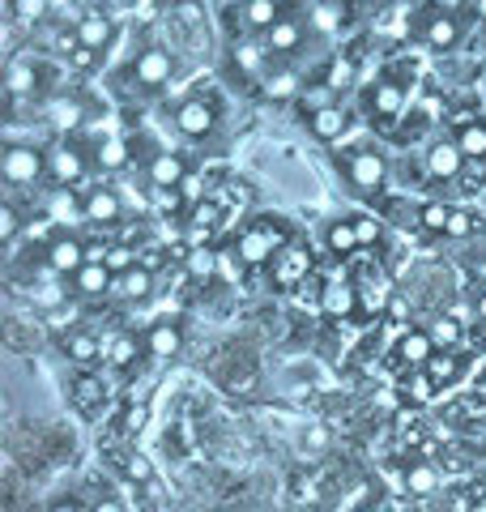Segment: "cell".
Wrapping results in <instances>:
<instances>
[{
  "label": "cell",
  "instance_id": "28",
  "mask_svg": "<svg viewBox=\"0 0 486 512\" xmlns=\"http://www.w3.org/2000/svg\"><path fill=\"white\" fill-rule=\"evenodd\" d=\"M278 22H282L278 0H248V5H243V26L248 30H273Z\"/></svg>",
  "mask_w": 486,
  "mask_h": 512
},
{
  "label": "cell",
  "instance_id": "41",
  "mask_svg": "<svg viewBox=\"0 0 486 512\" xmlns=\"http://www.w3.org/2000/svg\"><path fill=\"white\" fill-rule=\"evenodd\" d=\"M47 116H52L56 124H77L81 120V107L73 103V99H64V94H60V99H52V103H47Z\"/></svg>",
  "mask_w": 486,
  "mask_h": 512
},
{
  "label": "cell",
  "instance_id": "48",
  "mask_svg": "<svg viewBox=\"0 0 486 512\" xmlns=\"http://www.w3.org/2000/svg\"><path fill=\"white\" fill-rule=\"evenodd\" d=\"M350 222H354V231H359V244H363V248L380 239V222H376V218H367V214H363V218H350Z\"/></svg>",
  "mask_w": 486,
  "mask_h": 512
},
{
  "label": "cell",
  "instance_id": "21",
  "mask_svg": "<svg viewBox=\"0 0 486 512\" xmlns=\"http://www.w3.org/2000/svg\"><path fill=\"white\" fill-rule=\"evenodd\" d=\"M307 128H312V137L316 141H337L350 128V116H346V107H337V103H329V107H320V111H312L307 116Z\"/></svg>",
  "mask_w": 486,
  "mask_h": 512
},
{
  "label": "cell",
  "instance_id": "31",
  "mask_svg": "<svg viewBox=\"0 0 486 512\" xmlns=\"http://www.w3.org/2000/svg\"><path fill=\"white\" fill-rule=\"evenodd\" d=\"M94 167H99V171L128 167V146L120 137H99V141H94Z\"/></svg>",
  "mask_w": 486,
  "mask_h": 512
},
{
  "label": "cell",
  "instance_id": "37",
  "mask_svg": "<svg viewBox=\"0 0 486 512\" xmlns=\"http://www.w3.org/2000/svg\"><path fill=\"white\" fill-rule=\"evenodd\" d=\"M427 372H431L435 384H452V380H457V372H461V359L452 355V350H444V355H435L427 363Z\"/></svg>",
  "mask_w": 486,
  "mask_h": 512
},
{
  "label": "cell",
  "instance_id": "2",
  "mask_svg": "<svg viewBox=\"0 0 486 512\" xmlns=\"http://www.w3.org/2000/svg\"><path fill=\"white\" fill-rule=\"evenodd\" d=\"M0 167H5L9 188H26V184H39L47 175V154L35 146V141H9L5 154H0Z\"/></svg>",
  "mask_w": 486,
  "mask_h": 512
},
{
  "label": "cell",
  "instance_id": "53",
  "mask_svg": "<svg viewBox=\"0 0 486 512\" xmlns=\"http://www.w3.org/2000/svg\"><path fill=\"white\" fill-rule=\"evenodd\" d=\"M316 18H320L324 30H333V26H337V18H333V9H329V5H320V9H316Z\"/></svg>",
  "mask_w": 486,
  "mask_h": 512
},
{
  "label": "cell",
  "instance_id": "56",
  "mask_svg": "<svg viewBox=\"0 0 486 512\" xmlns=\"http://www.w3.org/2000/svg\"><path fill=\"white\" fill-rule=\"evenodd\" d=\"M474 13H478L482 22H486V0H474Z\"/></svg>",
  "mask_w": 486,
  "mask_h": 512
},
{
  "label": "cell",
  "instance_id": "26",
  "mask_svg": "<svg viewBox=\"0 0 486 512\" xmlns=\"http://www.w3.org/2000/svg\"><path fill=\"white\" fill-rule=\"evenodd\" d=\"M103 397H107V384L94 376V372H77V376H73V402L86 410V414H90V410H99V406H103Z\"/></svg>",
  "mask_w": 486,
  "mask_h": 512
},
{
  "label": "cell",
  "instance_id": "42",
  "mask_svg": "<svg viewBox=\"0 0 486 512\" xmlns=\"http://www.w3.org/2000/svg\"><path fill=\"white\" fill-rule=\"evenodd\" d=\"M184 265H188V274H192V278H201V282H205L209 274H214V252H209V248H192Z\"/></svg>",
  "mask_w": 486,
  "mask_h": 512
},
{
  "label": "cell",
  "instance_id": "17",
  "mask_svg": "<svg viewBox=\"0 0 486 512\" xmlns=\"http://www.w3.org/2000/svg\"><path fill=\"white\" fill-rule=\"evenodd\" d=\"M461 163H465V154H461L457 141L440 137V141H431V146H427V171L435 175V180H457Z\"/></svg>",
  "mask_w": 486,
  "mask_h": 512
},
{
  "label": "cell",
  "instance_id": "14",
  "mask_svg": "<svg viewBox=\"0 0 486 512\" xmlns=\"http://www.w3.org/2000/svg\"><path fill=\"white\" fill-rule=\"evenodd\" d=\"M124 218V205L116 197V188H90L86 192V222L90 227H116V222Z\"/></svg>",
  "mask_w": 486,
  "mask_h": 512
},
{
  "label": "cell",
  "instance_id": "43",
  "mask_svg": "<svg viewBox=\"0 0 486 512\" xmlns=\"http://www.w3.org/2000/svg\"><path fill=\"white\" fill-rule=\"evenodd\" d=\"M265 56H269L265 47H235V64H239V69H248V73L261 69Z\"/></svg>",
  "mask_w": 486,
  "mask_h": 512
},
{
  "label": "cell",
  "instance_id": "39",
  "mask_svg": "<svg viewBox=\"0 0 486 512\" xmlns=\"http://www.w3.org/2000/svg\"><path fill=\"white\" fill-rule=\"evenodd\" d=\"M448 218H452V210H448V205H440V201H427L423 210H418V222H423L427 231H435V235L448 231Z\"/></svg>",
  "mask_w": 486,
  "mask_h": 512
},
{
  "label": "cell",
  "instance_id": "30",
  "mask_svg": "<svg viewBox=\"0 0 486 512\" xmlns=\"http://www.w3.org/2000/svg\"><path fill=\"white\" fill-rule=\"evenodd\" d=\"M265 94L273 103H286V99H299L303 94V77L295 69H278V73H269L265 77Z\"/></svg>",
  "mask_w": 486,
  "mask_h": 512
},
{
  "label": "cell",
  "instance_id": "1",
  "mask_svg": "<svg viewBox=\"0 0 486 512\" xmlns=\"http://www.w3.org/2000/svg\"><path fill=\"white\" fill-rule=\"evenodd\" d=\"M286 248V227L282 218H256L248 231L235 239V261L243 265H265Z\"/></svg>",
  "mask_w": 486,
  "mask_h": 512
},
{
  "label": "cell",
  "instance_id": "11",
  "mask_svg": "<svg viewBox=\"0 0 486 512\" xmlns=\"http://www.w3.org/2000/svg\"><path fill=\"white\" fill-rule=\"evenodd\" d=\"M388 303H393V282H388L384 269L371 265L359 278V308H363V316H380Z\"/></svg>",
  "mask_w": 486,
  "mask_h": 512
},
{
  "label": "cell",
  "instance_id": "18",
  "mask_svg": "<svg viewBox=\"0 0 486 512\" xmlns=\"http://www.w3.org/2000/svg\"><path fill=\"white\" fill-rule=\"evenodd\" d=\"M307 269H312V256H307L303 248H282L278 256H273V282L278 286H303Z\"/></svg>",
  "mask_w": 486,
  "mask_h": 512
},
{
  "label": "cell",
  "instance_id": "34",
  "mask_svg": "<svg viewBox=\"0 0 486 512\" xmlns=\"http://www.w3.org/2000/svg\"><path fill=\"white\" fill-rule=\"evenodd\" d=\"M26 231V222H22V210H18V201L5 197L0 201V244H18V235Z\"/></svg>",
  "mask_w": 486,
  "mask_h": 512
},
{
  "label": "cell",
  "instance_id": "23",
  "mask_svg": "<svg viewBox=\"0 0 486 512\" xmlns=\"http://www.w3.org/2000/svg\"><path fill=\"white\" fill-rule=\"evenodd\" d=\"M111 286H116V274H111L107 265H86L81 274L73 278V295H81V299H99V295H107Z\"/></svg>",
  "mask_w": 486,
  "mask_h": 512
},
{
  "label": "cell",
  "instance_id": "13",
  "mask_svg": "<svg viewBox=\"0 0 486 512\" xmlns=\"http://www.w3.org/2000/svg\"><path fill=\"white\" fill-rule=\"evenodd\" d=\"M43 218H52L56 227H77V222H86V197H77L73 188H52Z\"/></svg>",
  "mask_w": 486,
  "mask_h": 512
},
{
  "label": "cell",
  "instance_id": "57",
  "mask_svg": "<svg viewBox=\"0 0 486 512\" xmlns=\"http://www.w3.org/2000/svg\"><path fill=\"white\" fill-rule=\"evenodd\" d=\"M52 512H77V508H69V504H56V508H52Z\"/></svg>",
  "mask_w": 486,
  "mask_h": 512
},
{
  "label": "cell",
  "instance_id": "35",
  "mask_svg": "<svg viewBox=\"0 0 486 512\" xmlns=\"http://www.w3.org/2000/svg\"><path fill=\"white\" fill-rule=\"evenodd\" d=\"M405 397H410V402H418V406H427V402H435V397H440V384H435L431 372L423 367V372H410V376H405Z\"/></svg>",
  "mask_w": 486,
  "mask_h": 512
},
{
  "label": "cell",
  "instance_id": "12",
  "mask_svg": "<svg viewBox=\"0 0 486 512\" xmlns=\"http://www.w3.org/2000/svg\"><path fill=\"white\" fill-rule=\"evenodd\" d=\"M180 346H184V325L180 320H171V316L154 320L150 333H145V350H150L154 359H175L180 355Z\"/></svg>",
  "mask_w": 486,
  "mask_h": 512
},
{
  "label": "cell",
  "instance_id": "55",
  "mask_svg": "<svg viewBox=\"0 0 486 512\" xmlns=\"http://www.w3.org/2000/svg\"><path fill=\"white\" fill-rule=\"evenodd\" d=\"M435 9H444V13H457V9H461V0H435Z\"/></svg>",
  "mask_w": 486,
  "mask_h": 512
},
{
  "label": "cell",
  "instance_id": "45",
  "mask_svg": "<svg viewBox=\"0 0 486 512\" xmlns=\"http://www.w3.org/2000/svg\"><path fill=\"white\" fill-rule=\"evenodd\" d=\"M448 239H465V235H474V218H469L465 210H452V218H448V231H444Z\"/></svg>",
  "mask_w": 486,
  "mask_h": 512
},
{
  "label": "cell",
  "instance_id": "16",
  "mask_svg": "<svg viewBox=\"0 0 486 512\" xmlns=\"http://www.w3.org/2000/svg\"><path fill=\"white\" fill-rule=\"evenodd\" d=\"M303 35H307V26H303L299 13H282V22L273 30H265V52L269 56H290L303 43Z\"/></svg>",
  "mask_w": 486,
  "mask_h": 512
},
{
  "label": "cell",
  "instance_id": "58",
  "mask_svg": "<svg viewBox=\"0 0 486 512\" xmlns=\"http://www.w3.org/2000/svg\"><path fill=\"white\" fill-rule=\"evenodd\" d=\"M359 512H376V508H359Z\"/></svg>",
  "mask_w": 486,
  "mask_h": 512
},
{
  "label": "cell",
  "instance_id": "38",
  "mask_svg": "<svg viewBox=\"0 0 486 512\" xmlns=\"http://www.w3.org/2000/svg\"><path fill=\"white\" fill-rule=\"evenodd\" d=\"M107 359L116 363V367H133V359H137V338H133V333H120V338H111Z\"/></svg>",
  "mask_w": 486,
  "mask_h": 512
},
{
  "label": "cell",
  "instance_id": "5",
  "mask_svg": "<svg viewBox=\"0 0 486 512\" xmlns=\"http://www.w3.org/2000/svg\"><path fill=\"white\" fill-rule=\"evenodd\" d=\"M43 261H47V269H52V274L77 278L81 269H86V244H81L77 235H69V231H56L52 244H47V252H43Z\"/></svg>",
  "mask_w": 486,
  "mask_h": 512
},
{
  "label": "cell",
  "instance_id": "44",
  "mask_svg": "<svg viewBox=\"0 0 486 512\" xmlns=\"http://www.w3.org/2000/svg\"><path fill=\"white\" fill-rule=\"evenodd\" d=\"M350 77H354V64H350V60H333L329 82H324V86H329V90L337 94V90H346V86H350Z\"/></svg>",
  "mask_w": 486,
  "mask_h": 512
},
{
  "label": "cell",
  "instance_id": "46",
  "mask_svg": "<svg viewBox=\"0 0 486 512\" xmlns=\"http://www.w3.org/2000/svg\"><path fill=\"white\" fill-rule=\"evenodd\" d=\"M30 303H39V308H60L64 291H56V286H30Z\"/></svg>",
  "mask_w": 486,
  "mask_h": 512
},
{
  "label": "cell",
  "instance_id": "51",
  "mask_svg": "<svg viewBox=\"0 0 486 512\" xmlns=\"http://www.w3.org/2000/svg\"><path fill=\"white\" fill-rule=\"evenodd\" d=\"M145 423H150V406H145V402L124 414V431H141Z\"/></svg>",
  "mask_w": 486,
  "mask_h": 512
},
{
  "label": "cell",
  "instance_id": "49",
  "mask_svg": "<svg viewBox=\"0 0 486 512\" xmlns=\"http://www.w3.org/2000/svg\"><path fill=\"white\" fill-rule=\"evenodd\" d=\"M303 448H312V453H320V448H329V427H307L303 431Z\"/></svg>",
  "mask_w": 486,
  "mask_h": 512
},
{
  "label": "cell",
  "instance_id": "32",
  "mask_svg": "<svg viewBox=\"0 0 486 512\" xmlns=\"http://www.w3.org/2000/svg\"><path fill=\"white\" fill-rule=\"evenodd\" d=\"M64 355H69L73 363H81V367H90L99 355H107V350L99 346L94 333H69V338H64Z\"/></svg>",
  "mask_w": 486,
  "mask_h": 512
},
{
  "label": "cell",
  "instance_id": "8",
  "mask_svg": "<svg viewBox=\"0 0 486 512\" xmlns=\"http://www.w3.org/2000/svg\"><path fill=\"white\" fill-rule=\"evenodd\" d=\"M150 184L158 188V192H171V188H184V180H188V158L180 154V150H158L154 158H150Z\"/></svg>",
  "mask_w": 486,
  "mask_h": 512
},
{
  "label": "cell",
  "instance_id": "50",
  "mask_svg": "<svg viewBox=\"0 0 486 512\" xmlns=\"http://www.w3.org/2000/svg\"><path fill=\"white\" fill-rule=\"evenodd\" d=\"M128 474H133L137 478V483H150V478H154V466H150V457H128Z\"/></svg>",
  "mask_w": 486,
  "mask_h": 512
},
{
  "label": "cell",
  "instance_id": "6",
  "mask_svg": "<svg viewBox=\"0 0 486 512\" xmlns=\"http://www.w3.org/2000/svg\"><path fill=\"white\" fill-rule=\"evenodd\" d=\"M171 120L188 141H205L218 128V107L205 103V99H184V103H175Z\"/></svg>",
  "mask_w": 486,
  "mask_h": 512
},
{
  "label": "cell",
  "instance_id": "22",
  "mask_svg": "<svg viewBox=\"0 0 486 512\" xmlns=\"http://www.w3.org/2000/svg\"><path fill=\"white\" fill-rule=\"evenodd\" d=\"M111 35H116V30H111V18L99 13V9H90L86 18H81V26H77V43L86 47V52H103V47L111 43Z\"/></svg>",
  "mask_w": 486,
  "mask_h": 512
},
{
  "label": "cell",
  "instance_id": "54",
  "mask_svg": "<svg viewBox=\"0 0 486 512\" xmlns=\"http://www.w3.org/2000/svg\"><path fill=\"white\" fill-rule=\"evenodd\" d=\"M474 316H478L482 325H486V286H482V291L474 295Z\"/></svg>",
  "mask_w": 486,
  "mask_h": 512
},
{
  "label": "cell",
  "instance_id": "3",
  "mask_svg": "<svg viewBox=\"0 0 486 512\" xmlns=\"http://www.w3.org/2000/svg\"><path fill=\"white\" fill-rule=\"evenodd\" d=\"M90 175V158L81 154L77 141H60V146L47 150V180L56 188H77Z\"/></svg>",
  "mask_w": 486,
  "mask_h": 512
},
{
  "label": "cell",
  "instance_id": "10",
  "mask_svg": "<svg viewBox=\"0 0 486 512\" xmlns=\"http://www.w3.org/2000/svg\"><path fill=\"white\" fill-rule=\"evenodd\" d=\"M418 35H423V43L435 47V52H448V47L461 43V18L457 13H444V9H431Z\"/></svg>",
  "mask_w": 486,
  "mask_h": 512
},
{
  "label": "cell",
  "instance_id": "36",
  "mask_svg": "<svg viewBox=\"0 0 486 512\" xmlns=\"http://www.w3.org/2000/svg\"><path fill=\"white\" fill-rule=\"evenodd\" d=\"M427 333H431V342H435V346H444V350H452V346L461 342V325H457L452 316H435Z\"/></svg>",
  "mask_w": 486,
  "mask_h": 512
},
{
  "label": "cell",
  "instance_id": "47",
  "mask_svg": "<svg viewBox=\"0 0 486 512\" xmlns=\"http://www.w3.org/2000/svg\"><path fill=\"white\" fill-rule=\"evenodd\" d=\"M111 274H128V269H133V252L128 248H107V261H103Z\"/></svg>",
  "mask_w": 486,
  "mask_h": 512
},
{
  "label": "cell",
  "instance_id": "9",
  "mask_svg": "<svg viewBox=\"0 0 486 512\" xmlns=\"http://www.w3.org/2000/svg\"><path fill=\"white\" fill-rule=\"evenodd\" d=\"M320 312H324V316H333V320L359 316V312H363V308H359V282H350V278L329 282V286L320 291Z\"/></svg>",
  "mask_w": 486,
  "mask_h": 512
},
{
  "label": "cell",
  "instance_id": "40",
  "mask_svg": "<svg viewBox=\"0 0 486 512\" xmlns=\"http://www.w3.org/2000/svg\"><path fill=\"white\" fill-rule=\"evenodd\" d=\"M218 218H222V210H218V205L214 201H205V205H197V210H192V231H197V235H209V231H214L218 227Z\"/></svg>",
  "mask_w": 486,
  "mask_h": 512
},
{
  "label": "cell",
  "instance_id": "20",
  "mask_svg": "<svg viewBox=\"0 0 486 512\" xmlns=\"http://www.w3.org/2000/svg\"><path fill=\"white\" fill-rule=\"evenodd\" d=\"M405 107V86L393 82V77H380L376 86H371V116L380 120H397Z\"/></svg>",
  "mask_w": 486,
  "mask_h": 512
},
{
  "label": "cell",
  "instance_id": "24",
  "mask_svg": "<svg viewBox=\"0 0 486 512\" xmlns=\"http://www.w3.org/2000/svg\"><path fill=\"white\" fill-rule=\"evenodd\" d=\"M465 158H486V120H474V116H461L457 120V137Z\"/></svg>",
  "mask_w": 486,
  "mask_h": 512
},
{
  "label": "cell",
  "instance_id": "15",
  "mask_svg": "<svg viewBox=\"0 0 486 512\" xmlns=\"http://www.w3.org/2000/svg\"><path fill=\"white\" fill-rule=\"evenodd\" d=\"M397 359L410 367V372H423V367L435 359V342L427 329H405L397 338Z\"/></svg>",
  "mask_w": 486,
  "mask_h": 512
},
{
  "label": "cell",
  "instance_id": "27",
  "mask_svg": "<svg viewBox=\"0 0 486 512\" xmlns=\"http://www.w3.org/2000/svg\"><path fill=\"white\" fill-rule=\"evenodd\" d=\"M47 13H52V0H9V18H13V26H22V30L43 26Z\"/></svg>",
  "mask_w": 486,
  "mask_h": 512
},
{
  "label": "cell",
  "instance_id": "29",
  "mask_svg": "<svg viewBox=\"0 0 486 512\" xmlns=\"http://www.w3.org/2000/svg\"><path fill=\"white\" fill-rule=\"evenodd\" d=\"M116 291H120L124 299H133V303L150 299V291H154V274H150L145 265H133L128 274H120V278H116Z\"/></svg>",
  "mask_w": 486,
  "mask_h": 512
},
{
  "label": "cell",
  "instance_id": "33",
  "mask_svg": "<svg viewBox=\"0 0 486 512\" xmlns=\"http://www.w3.org/2000/svg\"><path fill=\"white\" fill-rule=\"evenodd\" d=\"M324 244H329L333 256H350V252H359V231H354V222H333L329 235H324Z\"/></svg>",
  "mask_w": 486,
  "mask_h": 512
},
{
  "label": "cell",
  "instance_id": "19",
  "mask_svg": "<svg viewBox=\"0 0 486 512\" xmlns=\"http://www.w3.org/2000/svg\"><path fill=\"white\" fill-rule=\"evenodd\" d=\"M35 86H39V64L30 56H9V69H5L9 99H26V94H35Z\"/></svg>",
  "mask_w": 486,
  "mask_h": 512
},
{
  "label": "cell",
  "instance_id": "7",
  "mask_svg": "<svg viewBox=\"0 0 486 512\" xmlns=\"http://www.w3.org/2000/svg\"><path fill=\"white\" fill-rule=\"evenodd\" d=\"M171 73H175V56L167 52V47H145V52L137 56V64H133V82L141 90H162L171 82Z\"/></svg>",
  "mask_w": 486,
  "mask_h": 512
},
{
  "label": "cell",
  "instance_id": "52",
  "mask_svg": "<svg viewBox=\"0 0 486 512\" xmlns=\"http://www.w3.org/2000/svg\"><path fill=\"white\" fill-rule=\"evenodd\" d=\"M90 512H124V504L116 500V495H103V500H94Z\"/></svg>",
  "mask_w": 486,
  "mask_h": 512
},
{
  "label": "cell",
  "instance_id": "4",
  "mask_svg": "<svg viewBox=\"0 0 486 512\" xmlns=\"http://www.w3.org/2000/svg\"><path fill=\"white\" fill-rule=\"evenodd\" d=\"M384 175H388V167H384V154L376 146H359V150L346 154V180L354 184V192H363V197L384 188Z\"/></svg>",
  "mask_w": 486,
  "mask_h": 512
},
{
  "label": "cell",
  "instance_id": "25",
  "mask_svg": "<svg viewBox=\"0 0 486 512\" xmlns=\"http://www.w3.org/2000/svg\"><path fill=\"white\" fill-rule=\"evenodd\" d=\"M405 491H410L414 500H431V495L440 491V470H435L431 461H414V466L405 470Z\"/></svg>",
  "mask_w": 486,
  "mask_h": 512
}]
</instances>
